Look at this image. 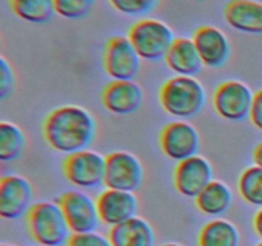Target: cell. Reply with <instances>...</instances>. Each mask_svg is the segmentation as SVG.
<instances>
[{
    "instance_id": "obj_1",
    "label": "cell",
    "mask_w": 262,
    "mask_h": 246,
    "mask_svg": "<svg viewBox=\"0 0 262 246\" xmlns=\"http://www.w3.org/2000/svg\"><path fill=\"white\" fill-rule=\"evenodd\" d=\"M42 135L53 150L71 155L91 145L96 135V120L84 108L66 105L45 118Z\"/></svg>"
},
{
    "instance_id": "obj_2",
    "label": "cell",
    "mask_w": 262,
    "mask_h": 246,
    "mask_svg": "<svg viewBox=\"0 0 262 246\" xmlns=\"http://www.w3.org/2000/svg\"><path fill=\"white\" fill-rule=\"evenodd\" d=\"M159 100L169 115L184 120L201 113L206 105V90L196 77L176 76L164 82Z\"/></svg>"
},
{
    "instance_id": "obj_3",
    "label": "cell",
    "mask_w": 262,
    "mask_h": 246,
    "mask_svg": "<svg viewBox=\"0 0 262 246\" xmlns=\"http://www.w3.org/2000/svg\"><path fill=\"white\" fill-rule=\"evenodd\" d=\"M30 236L41 246H64L72 236L60 204L40 201L26 215Z\"/></svg>"
},
{
    "instance_id": "obj_4",
    "label": "cell",
    "mask_w": 262,
    "mask_h": 246,
    "mask_svg": "<svg viewBox=\"0 0 262 246\" xmlns=\"http://www.w3.org/2000/svg\"><path fill=\"white\" fill-rule=\"evenodd\" d=\"M128 38L141 59L156 61L165 59L177 37L166 23L152 18H142L130 26Z\"/></svg>"
},
{
    "instance_id": "obj_5",
    "label": "cell",
    "mask_w": 262,
    "mask_h": 246,
    "mask_svg": "<svg viewBox=\"0 0 262 246\" xmlns=\"http://www.w3.org/2000/svg\"><path fill=\"white\" fill-rule=\"evenodd\" d=\"M105 156L86 149L67 155L63 161V172L73 186L81 190H94L105 186Z\"/></svg>"
},
{
    "instance_id": "obj_6",
    "label": "cell",
    "mask_w": 262,
    "mask_h": 246,
    "mask_svg": "<svg viewBox=\"0 0 262 246\" xmlns=\"http://www.w3.org/2000/svg\"><path fill=\"white\" fill-rule=\"evenodd\" d=\"M141 56L128 36H113L102 55L105 72L113 81H132L141 71Z\"/></svg>"
},
{
    "instance_id": "obj_7",
    "label": "cell",
    "mask_w": 262,
    "mask_h": 246,
    "mask_svg": "<svg viewBox=\"0 0 262 246\" xmlns=\"http://www.w3.org/2000/svg\"><path fill=\"white\" fill-rule=\"evenodd\" d=\"M255 94L242 81L229 79L216 87L212 105L217 114L230 122H241L250 118Z\"/></svg>"
},
{
    "instance_id": "obj_8",
    "label": "cell",
    "mask_w": 262,
    "mask_h": 246,
    "mask_svg": "<svg viewBox=\"0 0 262 246\" xmlns=\"http://www.w3.org/2000/svg\"><path fill=\"white\" fill-rule=\"evenodd\" d=\"M58 202L63 209L72 233L95 232L101 225L96 200L87 192L71 190L61 194Z\"/></svg>"
},
{
    "instance_id": "obj_9",
    "label": "cell",
    "mask_w": 262,
    "mask_h": 246,
    "mask_svg": "<svg viewBox=\"0 0 262 246\" xmlns=\"http://www.w3.org/2000/svg\"><path fill=\"white\" fill-rule=\"evenodd\" d=\"M105 187L135 192L143 182V166L129 151H114L105 156Z\"/></svg>"
},
{
    "instance_id": "obj_10",
    "label": "cell",
    "mask_w": 262,
    "mask_h": 246,
    "mask_svg": "<svg viewBox=\"0 0 262 246\" xmlns=\"http://www.w3.org/2000/svg\"><path fill=\"white\" fill-rule=\"evenodd\" d=\"M159 142L164 155L179 163L197 155L200 149V135L193 125L179 119L164 126Z\"/></svg>"
},
{
    "instance_id": "obj_11",
    "label": "cell",
    "mask_w": 262,
    "mask_h": 246,
    "mask_svg": "<svg viewBox=\"0 0 262 246\" xmlns=\"http://www.w3.org/2000/svg\"><path fill=\"white\" fill-rule=\"evenodd\" d=\"M33 190L27 178L18 174L3 176L0 179V215L14 220L27 215L32 208Z\"/></svg>"
},
{
    "instance_id": "obj_12",
    "label": "cell",
    "mask_w": 262,
    "mask_h": 246,
    "mask_svg": "<svg viewBox=\"0 0 262 246\" xmlns=\"http://www.w3.org/2000/svg\"><path fill=\"white\" fill-rule=\"evenodd\" d=\"M212 181L211 164L201 155L179 161L174 169V187L189 199H196Z\"/></svg>"
},
{
    "instance_id": "obj_13",
    "label": "cell",
    "mask_w": 262,
    "mask_h": 246,
    "mask_svg": "<svg viewBox=\"0 0 262 246\" xmlns=\"http://www.w3.org/2000/svg\"><path fill=\"white\" fill-rule=\"evenodd\" d=\"M202 63L207 68H220L229 60L230 43L227 35L214 26H201L192 36Z\"/></svg>"
},
{
    "instance_id": "obj_14",
    "label": "cell",
    "mask_w": 262,
    "mask_h": 246,
    "mask_svg": "<svg viewBox=\"0 0 262 246\" xmlns=\"http://www.w3.org/2000/svg\"><path fill=\"white\" fill-rule=\"evenodd\" d=\"M96 202L102 224L110 228L137 214L138 201L133 192L106 189L100 192Z\"/></svg>"
},
{
    "instance_id": "obj_15",
    "label": "cell",
    "mask_w": 262,
    "mask_h": 246,
    "mask_svg": "<svg viewBox=\"0 0 262 246\" xmlns=\"http://www.w3.org/2000/svg\"><path fill=\"white\" fill-rule=\"evenodd\" d=\"M101 101L102 105L113 114H132L142 105L143 90L133 79L112 81L102 89Z\"/></svg>"
},
{
    "instance_id": "obj_16",
    "label": "cell",
    "mask_w": 262,
    "mask_h": 246,
    "mask_svg": "<svg viewBox=\"0 0 262 246\" xmlns=\"http://www.w3.org/2000/svg\"><path fill=\"white\" fill-rule=\"evenodd\" d=\"M228 25L250 35H262V3L256 0H230L224 9Z\"/></svg>"
},
{
    "instance_id": "obj_17",
    "label": "cell",
    "mask_w": 262,
    "mask_h": 246,
    "mask_svg": "<svg viewBox=\"0 0 262 246\" xmlns=\"http://www.w3.org/2000/svg\"><path fill=\"white\" fill-rule=\"evenodd\" d=\"M165 63L177 76L196 77L204 63L192 38L177 37L165 56Z\"/></svg>"
},
{
    "instance_id": "obj_18",
    "label": "cell",
    "mask_w": 262,
    "mask_h": 246,
    "mask_svg": "<svg viewBox=\"0 0 262 246\" xmlns=\"http://www.w3.org/2000/svg\"><path fill=\"white\" fill-rule=\"evenodd\" d=\"M113 246H155V232L146 219L133 217L109 231Z\"/></svg>"
},
{
    "instance_id": "obj_19",
    "label": "cell",
    "mask_w": 262,
    "mask_h": 246,
    "mask_svg": "<svg viewBox=\"0 0 262 246\" xmlns=\"http://www.w3.org/2000/svg\"><path fill=\"white\" fill-rule=\"evenodd\" d=\"M233 201V192L227 183L212 181L199 196L194 199L197 209L209 217H217L229 210Z\"/></svg>"
},
{
    "instance_id": "obj_20",
    "label": "cell",
    "mask_w": 262,
    "mask_h": 246,
    "mask_svg": "<svg viewBox=\"0 0 262 246\" xmlns=\"http://www.w3.org/2000/svg\"><path fill=\"white\" fill-rule=\"evenodd\" d=\"M197 242L199 246H239L241 235L234 223L214 219L201 228Z\"/></svg>"
},
{
    "instance_id": "obj_21",
    "label": "cell",
    "mask_w": 262,
    "mask_h": 246,
    "mask_svg": "<svg viewBox=\"0 0 262 246\" xmlns=\"http://www.w3.org/2000/svg\"><path fill=\"white\" fill-rule=\"evenodd\" d=\"M9 7L17 17L30 23H46L55 13L53 0H9Z\"/></svg>"
},
{
    "instance_id": "obj_22",
    "label": "cell",
    "mask_w": 262,
    "mask_h": 246,
    "mask_svg": "<svg viewBox=\"0 0 262 246\" xmlns=\"http://www.w3.org/2000/svg\"><path fill=\"white\" fill-rule=\"evenodd\" d=\"M26 146L23 131L13 122L0 123V160L13 161L22 155Z\"/></svg>"
},
{
    "instance_id": "obj_23",
    "label": "cell",
    "mask_w": 262,
    "mask_h": 246,
    "mask_svg": "<svg viewBox=\"0 0 262 246\" xmlns=\"http://www.w3.org/2000/svg\"><path fill=\"white\" fill-rule=\"evenodd\" d=\"M238 191L247 204L262 208V168L252 166L242 172L238 179Z\"/></svg>"
},
{
    "instance_id": "obj_24",
    "label": "cell",
    "mask_w": 262,
    "mask_h": 246,
    "mask_svg": "<svg viewBox=\"0 0 262 246\" xmlns=\"http://www.w3.org/2000/svg\"><path fill=\"white\" fill-rule=\"evenodd\" d=\"M55 13L67 19H79L89 14L95 0H53Z\"/></svg>"
},
{
    "instance_id": "obj_25",
    "label": "cell",
    "mask_w": 262,
    "mask_h": 246,
    "mask_svg": "<svg viewBox=\"0 0 262 246\" xmlns=\"http://www.w3.org/2000/svg\"><path fill=\"white\" fill-rule=\"evenodd\" d=\"M115 10L125 15H145L158 5L159 0H109Z\"/></svg>"
},
{
    "instance_id": "obj_26",
    "label": "cell",
    "mask_w": 262,
    "mask_h": 246,
    "mask_svg": "<svg viewBox=\"0 0 262 246\" xmlns=\"http://www.w3.org/2000/svg\"><path fill=\"white\" fill-rule=\"evenodd\" d=\"M67 246H113L109 236L99 232L72 233Z\"/></svg>"
},
{
    "instance_id": "obj_27",
    "label": "cell",
    "mask_w": 262,
    "mask_h": 246,
    "mask_svg": "<svg viewBox=\"0 0 262 246\" xmlns=\"http://www.w3.org/2000/svg\"><path fill=\"white\" fill-rule=\"evenodd\" d=\"M15 78L10 64L5 58H0V99H5L14 89Z\"/></svg>"
},
{
    "instance_id": "obj_28",
    "label": "cell",
    "mask_w": 262,
    "mask_h": 246,
    "mask_svg": "<svg viewBox=\"0 0 262 246\" xmlns=\"http://www.w3.org/2000/svg\"><path fill=\"white\" fill-rule=\"evenodd\" d=\"M250 119L257 130L262 131V90H260V91H257L255 94V99H253V105H252V109H251Z\"/></svg>"
},
{
    "instance_id": "obj_29",
    "label": "cell",
    "mask_w": 262,
    "mask_h": 246,
    "mask_svg": "<svg viewBox=\"0 0 262 246\" xmlns=\"http://www.w3.org/2000/svg\"><path fill=\"white\" fill-rule=\"evenodd\" d=\"M253 228L258 237L262 238V208L256 213L255 218H253Z\"/></svg>"
},
{
    "instance_id": "obj_30",
    "label": "cell",
    "mask_w": 262,
    "mask_h": 246,
    "mask_svg": "<svg viewBox=\"0 0 262 246\" xmlns=\"http://www.w3.org/2000/svg\"><path fill=\"white\" fill-rule=\"evenodd\" d=\"M253 160H255L256 166L262 168V142L258 144L255 148V151H253Z\"/></svg>"
},
{
    "instance_id": "obj_31",
    "label": "cell",
    "mask_w": 262,
    "mask_h": 246,
    "mask_svg": "<svg viewBox=\"0 0 262 246\" xmlns=\"http://www.w3.org/2000/svg\"><path fill=\"white\" fill-rule=\"evenodd\" d=\"M160 246H183V245H181V243H176V242H168V243H164V245H160Z\"/></svg>"
},
{
    "instance_id": "obj_32",
    "label": "cell",
    "mask_w": 262,
    "mask_h": 246,
    "mask_svg": "<svg viewBox=\"0 0 262 246\" xmlns=\"http://www.w3.org/2000/svg\"><path fill=\"white\" fill-rule=\"evenodd\" d=\"M2 246H15V245H12V243H3Z\"/></svg>"
},
{
    "instance_id": "obj_33",
    "label": "cell",
    "mask_w": 262,
    "mask_h": 246,
    "mask_svg": "<svg viewBox=\"0 0 262 246\" xmlns=\"http://www.w3.org/2000/svg\"><path fill=\"white\" fill-rule=\"evenodd\" d=\"M256 246H262V241H261L260 243H257V245H256Z\"/></svg>"
},
{
    "instance_id": "obj_34",
    "label": "cell",
    "mask_w": 262,
    "mask_h": 246,
    "mask_svg": "<svg viewBox=\"0 0 262 246\" xmlns=\"http://www.w3.org/2000/svg\"><path fill=\"white\" fill-rule=\"evenodd\" d=\"M197 2H202V0H197Z\"/></svg>"
},
{
    "instance_id": "obj_35",
    "label": "cell",
    "mask_w": 262,
    "mask_h": 246,
    "mask_svg": "<svg viewBox=\"0 0 262 246\" xmlns=\"http://www.w3.org/2000/svg\"><path fill=\"white\" fill-rule=\"evenodd\" d=\"M38 246H41V245H38Z\"/></svg>"
}]
</instances>
